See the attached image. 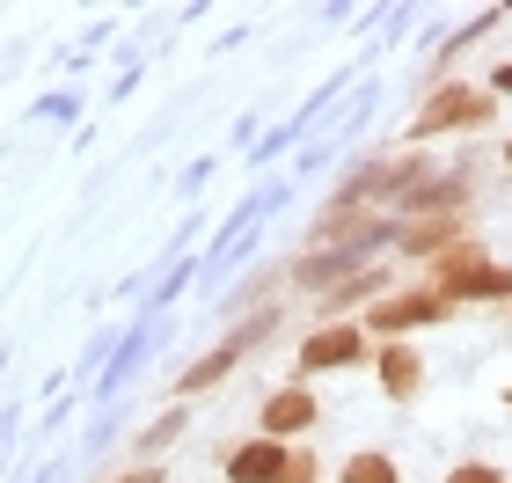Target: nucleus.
I'll return each mask as SVG.
<instances>
[{"instance_id": "f257e3e1", "label": "nucleus", "mask_w": 512, "mask_h": 483, "mask_svg": "<svg viewBox=\"0 0 512 483\" xmlns=\"http://www.w3.org/2000/svg\"><path fill=\"white\" fill-rule=\"evenodd\" d=\"M491 88H469V81H447V88H432L425 110L410 118V140H439V132H461V125H483L491 118Z\"/></svg>"}, {"instance_id": "f03ea898", "label": "nucleus", "mask_w": 512, "mask_h": 483, "mask_svg": "<svg viewBox=\"0 0 512 483\" xmlns=\"http://www.w3.org/2000/svg\"><path fill=\"white\" fill-rule=\"evenodd\" d=\"M227 476L235 483H308L315 454H293V440H249L227 454Z\"/></svg>"}, {"instance_id": "7ed1b4c3", "label": "nucleus", "mask_w": 512, "mask_h": 483, "mask_svg": "<svg viewBox=\"0 0 512 483\" xmlns=\"http://www.w3.org/2000/svg\"><path fill=\"white\" fill-rule=\"evenodd\" d=\"M454 315V301L447 293H388V301L366 315V337H381V344H410V330H425V322H447Z\"/></svg>"}, {"instance_id": "20e7f679", "label": "nucleus", "mask_w": 512, "mask_h": 483, "mask_svg": "<svg viewBox=\"0 0 512 483\" xmlns=\"http://www.w3.org/2000/svg\"><path fill=\"white\" fill-rule=\"evenodd\" d=\"M264 337H271V322H249V330L220 337V344H213V352H205L198 366H183V374H176V396H205V388H220V381L242 366V352H256Z\"/></svg>"}, {"instance_id": "39448f33", "label": "nucleus", "mask_w": 512, "mask_h": 483, "mask_svg": "<svg viewBox=\"0 0 512 483\" xmlns=\"http://www.w3.org/2000/svg\"><path fill=\"white\" fill-rule=\"evenodd\" d=\"M359 359H374L366 322H322V330L300 344V374H330V366H359Z\"/></svg>"}, {"instance_id": "423d86ee", "label": "nucleus", "mask_w": 512, "mask_h": 483, "mask_svg": "<svg viewBox=\"0 0 512 483\" xmlns=\"http://www.w3.org/2000/svg\"><path fill=\"white\" fill-rule=\"evenodd\" d=\"M374 374H381L388 403H417V396H425V352H417V344H381Z\"/></svg>"}, {"instance_id": "0eeeda50", "label": "nucleus", "mask_w": 512, "mask_h": 483, "mask_svg": "<svg viewBox=\"0 0 512 483\" xmlns=\"http://www.w3.org/2000/svg\"><path fill=\"white\" fill-rule=\"evenodd\" d=\"M308 425H315V396H308V381L278 388V396L264 403V440H293V432H308Z\"/></svg>"}, {"instance_id": "6e6552de", "label": "nucleus", "mask_w": 512, "mask_h": 483, "mask_svg": "<svg viewBox=\"0 0 512 483\" xmlns=\"http://www.w3.org/2000/svg\"><path fill=\"white\" fill-rule=\"evenodd\" d=\"M461 235H469V213H425V220L403 227V249L410 257H447Z\"/></svg>"}, {"instance_id": "1a4fd4ad", "label": "nucleus", "mask_w": 512, "mask_h": 483, "mask_svg": "<svg viewBox=\"0 0 512 483\" xmlns=\"http://www.w3.org/2000/svg\"><path fill=\"white\" fill-rule=\"evenodd\" d=\"M344 483H403V469H395L388 454L366 447V454H352V462H344Z\"/></svg>"}, {"instance_id": "9d476101", "label": "nucleus", "mask_w": 512, "mask_h": 483, "mask_svg": "<svg viewBox=\"0 0 512 483\" xmlns=\"http://www.w3.org/2000/svg\"><path fill=\"white\" fill-rule=\"evenodd\" d=\"M447 483H505V476H498V469H491V462H461V469H454V476H447Z\"/></svg>"}, {"instance_id": "9b49d317", "label": "nucleus", "mask_w": 512, "mask_h": 483, "mask_svg": "<svg viewBox=\"0 0 512 483\" xmlns=\"http://www.w3.org/2000/svg\"><path fill=\"white\" fill-rule=\"evenodd\" d=\"M491 96H512V59H505L498 74H491Z\"/></svg>"}, {"instance_id": "f8f14e48", "label": "nucleus", "mask_w": 512, "mask_h": 483, "mask_svg": "<svg viewBox=\"0 0 512 483\" xmlns=\"http://www.w3.org/2000/svg\"><path fill=\"white\" fill-rule=\"evenodd\" d=\"M125 483H154V469H139V476H125Z\"/></svg>"}, {"instance_id": "ddd939ff", "label": "nucleus", "mask_w": 512, "mask_h": 483, "mask_svg": "<svg viewBox=\"0 0 512 483\" xmlns=\"http://www.w3.org/2000/svg\"><path fill=\"white\" fill-rule=\"evenodd\" d=\"M505 169H512V140H505Z\"/></svg>"}, {"instance_id": "4468645a", "label": "nucleus", "mask_w": 512, "mask_h": 483, "mask_svg": "<svg viewBox=\"0 0 512 483\" xmlns=\"http://www.w3.org/2000/svg\"><path fill=\"white\" fill-rule=\"evenodd\" d=\"M505 403H512V388H505Z\"/></svg>"}]
</instances>
